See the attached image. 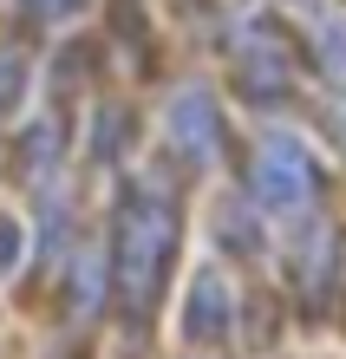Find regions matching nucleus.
I'll list each match as a JSON object with an SVG mask.
<instances>
[{"instance_id":"obj_1","label":"nucleus","mask_w":346,"mask_h":359,"mask_svg":"<svg viewBox=\"0 0 346 359\" xmlns=\"http://www.w3.org/2000/svg\"><path fill=\"white\" fill-rule=\"evenodd\" d=\"M183 255V203L177 183L144 170L118 189V216H112V274H118V307L131 320H150L157 301L170 294V274Z\"/></svg>"},{"instance_id":"obj_2","label":"nucleus","mask_w":346,"mask_h":359,"mask_svg":"<svg viewBox=\"0 0 346 359\" xmlns=\"http://www.w3.org/2000/svg\"><path fill=\"white\" fill-rule=\"evenodd\" d=\"M229 72H235V98L248 104V111H288L294 104V72H300V46L288 33V13L281 7H262V0H248V7L229 13Z\"/></svg>"},{"instance_id":"obj_3","label":"nucleus","mask_w":346,"mask_h":359,"mask_svg":"<svg viewBox=\"0 0 346 359\" xmlns=\"http://www.w3.org/2000/svg\"><path fill=\"white\" fill-rule=\"evenodd\" d=\"M248 196L262 203L268 216H281V222L320 209V196H327V170L314 163V151H307V137H300V131H281V124L262 131L255 163H248Z\"/></svg>"},{"instance_id":"obj_4","label":"nucleus","mask_w":346,"mask_h":359,"mask_svg":"<svg viewBox=\"0 0 346 359\" xmlns=\"http://www.w3.org/2000/svg\"><path fill=\"white\" fill-rule=\"evenodd\" d=\"M281 274H288V287L307 301L314 313L340 294L346 281V229L340 216L327 209H307V216L288 222V242H281Z\"/></svg>"},{"instance_id":"obj_5","label":"nucleus","mask_w":346,"mask_h":359,"mask_svg":"<svg viewBox=\"0 0 346 359\" xmlns=\"http://www.w3.org/2000/svg\"><path fill=\"white\" fill-rule=\"evenodd\" d=\"M164 137L170 151H177L183 170H222L229 157V118H222V98H215L203 79H183V86H170L164 98Z\"/></svg>"},{"instance_id":"obj_6","label":"nucleus","mask_w":346,"mask_h":359,"mask_svg":"<svg viewBox=\"0 0 346 359\" xmlns=\"http://www.w3.org/2000/svg\"><path fill=\"white\" fill-rule=\"evenodd\" d=\"M235 333H242V287L229 281V268L222 262H203L197 274H189V287H183V320H177V340L183 346H229Z\"/></svg>"},{"instance_id":"obj_7","label":"nucleus","mask_w":346,"mask_h":359,"mask_svg":"<svg viewBox=\"0 0 346 359\" xmlns=\"http://www.w3.org/2000/svg\"><path fill=\"white\" fill-rule=\"evenodd\" d=\"M268 209L248 196V189H222L215 196V209H209V236H215V248L222 255H235V268H248V262H262L268 255Z\"/></svg>"},{"instance_id":"obj_8","label":"nucleus","mask_w":346,"mask_h":359,"mask_svg":"<svg viewBox=\"0 0 346 359\" xmlns=\"http://www.w3.org/2000/svg\"><path fill=\"white\" fill-rule=\"evenodd\" d=\"M66 294H72V320H98L105 313V294H118V274H112V248L105 242H79L72 262H66Z\"/></svg>"},{"instance_id":"obj_9","label":"nucleus","mask_w":346,"mask_h":359,"mask_svg":"<svg viewBox=\"0 0 346 359\" xmlns=\"http://www.w3.org/2000/svg\"><path fill=\"white\" fill-rule=\"evenodd\" d=\"M13 163H20V183H27V189L59 183V177H66V124H59V118H33L27 131H20Z\"/></svg>"},{"instance_id":"obj_10","label":"nucleus","mask_w":346,"mask_h":359,"mask_svg":"<svg viewBox=\"0 0 346 359\" xmlns=\"http://www.w3.org/2000/svg\"><path fill=\"white\" fill-rule=\"evenodd\" d=\"M307 72L327 92H346V7H333L327 20L307 27Z\"/></svg>"},{"instance_id":"obj_11","label":"nucleus","mask_w":346,"mask_h":359,"mask_svg":"<svg viewBox=\"0 0 346 359\" xmlns=\"http://www.w3.org/2000/svg\"><path fill=\"white\" fill-rule=\"evenodd\" d=\"M131 137H138V124H131L124 104H98L92 111V163L98 170H118L124 151H131Z\"/></svg>"},{"instance_id":"obj_12","label":"nucleus","mask_w":346,"mask_h":359,"mask_svg":"<svg viewBox=\"0 0 346 359\" xmlns=\"http://www.w3.org/2000/svg\"><path fill=\"white\" fill-rule=\"evenodd\" d=\"M27 86H33V53L20 39H0V124L27 104Z\"/></svg>"},{"instance_id":"obj_13","label":"nucleus","mask_w":346,"mask_h":359,"mask_svg":"<svg viewBox=\"0 0 346 359\" xmlns=\"http://www.w3.org/2000/svg\"><path fill=\"white\" fill-rule=\"evenodd\" d=\"M85 7H92V0H20V20H27V27H66Z\"/></svg>"},{"instance_id":"obj_14","label":"nucleus","mask_w":346,"mask_h":359,"mask_svg":"<svg viewBox=\"0 0 346 359\" xmlns=\"http://www.w3.org/2000/svg\"><path fill=\"white\" fill-rule=\"evenodd\" d=\"M320 131H327V151L340 157V170H346V92H333L327 118H320Z\"/></svg>"},{"instance_id":"obj_15","label":"nucleus","mask_w":346,"mask_h":359,"mask_svg":"<svg viewBox=\"0 0 346 359\" xmlns=\"http://www.w3.org/2000/svg\"><path fill=\"white\" fill-rule=\"evenodd\" d=\"M20 255H27V229H20L13 216H0V274H13Z\"/></svg>"},{"instance_id":"obj_16","label":"nucleus","mask_w":346,"mask_h":359,"mask_svg":"<svg viewBox=\"0 0 346 359\" xmlns=\"http://www.w3.org/2000/svg\"><path fill=\"white\" fill-rule=\"evenodd\" d=\"M274 7L288 13V20H300V27H314V20H327L340 0H274Z\"/></svg>"}]
</instances>
